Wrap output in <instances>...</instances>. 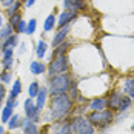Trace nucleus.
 <instances>
[{"label": "nucleus", "instance_id": "nucleus-1", "mask_svg": "<svg viewBox=\"0 0 134 134\" xmlns=\"http://www.w3.org/2000/svg\"><path fill=\"white\" fill-rule=\"evenodd\" d=\"M71 108H72V99H71L66 93L51 96V100H49L51 119H54V120H62V119H65L68 114L71 113Z\"/></svg>", "mask_w": 134, "mask_h": 134}, {"label": "nucleus", "instance_id": "nucleus-2", "mask_svg": "<svg viewBox=\"0 0 134 134\" xmlns=\"http://www.w3.org/2000/svg\"><path fill=\"white\" fill-rule=\"evenodd\" d=\"M48 91L51 96L54 94H65L71 88V79L69 76L65 74V72H60V74H54L49 79V83H48Z\"/></svg>", "mask_w": 134, "mask_h": 134}, {"label": "nucleus", "instance_id": "nucleus-3", "mask_svg": "<svg viewBox=\"0 0 134 134\" xmlns=\"http://www.w3.org/2000/svg\"><path fill=\"white\" fill-rule=\"evenodd\" d=\"M93 126H108L113 122V113L111 111H91L86 117Z\"/></svg>", "mask_w": 134, "mask_h": 134}, {"label": "nucleus", "instance_id": "nucleus-4", "mask_svg": "<svg viewBox=\"0 0 134 134\" xmlns=\"http://www.w3.org/2000/svg\"><path fill=\"white\" fill-rule=\"evenodd\" d=\"M71 133L72 134H94V126L86 117L76 116L71 120Z\"/></svg>", "mask_w": 134, "mask_h": 134}, {"label": "nucleus", "instance_id": "nucleus-5", "mask_svg": "<svg viewBox=\"0 0 134 134\" xmlns=\"http://www.w3.org/2000/svg\"><path fill=\"white\" fill-rule=\"evenodd\" d=\"M68 71V59L66 55H55L49 65V74H60V72H66Z\"/></svg>", "mask_w": 134, "mask_h": 134}, {"label": "nucleus", "instance_id": "nucleus-6", "mask_svg": "<svg viewBox=\"0 0 134 134\" xmlns=\"http://www.w3.org/2000/svg\"><path fill=\"white\" fill-rule=\"evenodd\" d=\"M23 108H25V116H26V119H29V120L34 122V123H37V122H39V113H40V111L36 108L34 100H32V99H26L25 103H23Z\"/></svg>", "mask_w": 134, "mask_h": 134}, {"label": "nucleus", "instance_id": "nucleus-7", "mask_svg": "<svg viewBox=\"0 0 134 134\" xmlns=\"http://www.w3.org/2000/svg\"><path fill=\"white\" fill-rule=\"evenodd\" d=\"M15 105H17V102H15V99H8V102H6V105H5V108L2 109V116H0V119H2V122L3 123H6V122L9 120V117L13 116V111L14 108H15Z\"/></svg>", "mask_w": 134, "mask_h": 134}, {"label": "nucleus", "instance_id": "nucleus-8", "mask_svg": "<svg viewBox=\"0 0 134 134\" xmlns=\"http://www.w3.org/2000/svg\"><path fill=\"white\" fill-rule=\"evenodd\" d=\"M76 14L77 13H72V11H63V13H60L59 22H57L59 28H63V26H66V25H69V23L76 19Z\"/></svg>", "mask_w": 134, "mask_h": 134}, {"label": "nucleus", "instance_id": "nucleus-9", "mask_svg": "<svg viewBox=\"0 0 134 134\" xmlns=\"http://www.w3.org/2000/svg\"><path fill=\"white\" fill-rule=\"evenodd\" d=\"M63 6L66 8V11L77 13L85 8V2L83 0H63Z\"/></svg>", "mask_w": 134, "mask_h": 134}, {"label": "nucleus", "instance_id": "nucleus-10", "mask_svg": "<svg viewBox=\"0 0 134 134\" xmlns=\"http://www.w3.org/2000/svg\"><path fill=\"white\" fill-rule=\"evenodd\" d=\"M54 134H72L71 133V122L59 120L54 125Z\"/></svg>", "mask_w": 134, "mask_h": 134}, {"label": "nucleus", "instance_id": "nucleus-11", "mask_svg": "<svg viewBox=\"0 0 134 134\" xmlns=\"http://www.w3.org/2000/svg\"><path fill=\"white\" fill-rule=\"evenodd\" d=\"M22 128H23V134H39V126L29 119H25V122L22 123Z\"/></svg>", "mask_w": 134, "mask_h": 134}, {"label": "nucleus", "instance_id": "nucleus-12", "mask_svg": "<svg viewBox=\"0 0 134 134\" xmlns=\"http://www.w3.org/2000/svg\"><path fill=\"white\" fill-rule=\"evenodd\" d=\"M120 99H122L120 93H113L109 96V99L107 100V107H109V109H116L117 111L119 103H120Z\"/></svg>", "mask_w": 134, "mask_h": 134}, {"label": "nucleus", "instance_id": "nucleus-13", "mask_svg": "<svg viewBox=\"0 0 134 134\" xmlns=\"http://www.w3.org/2000/svg\"><path fill=\"white\" fill-rule=\"evenodd\" d=\"M68 31H69V25H66V26H63V28L59 29V32L55 34V37H54V40H53L54 46H59L60 43H63V40H65V37H66V34H68Z\"/></svg>", "mask_w": 134, "mask_h": 134}, {"label": "nucleus", "instance_id": "nucleus-14", "mask_svg": "<svg viewBox=\"0 0 134 134\" xmlns=\"http://www.w3.org/2000/svg\"><path fill=\"white\" fill-rule=\"evenodd\" d=\"M46 96H48V90L46 88H40V91L37 94V102H36V108L39 111H42L45 103H46Z\"/></svg>", "mask_w": 134, "mask_h": 134}, {"label": "nucleus", "instance_id": "nucleus-15", "mask_svg": "<svg viewBox=\"0 0 134 134\" xmlns=\"http://www.w3.org/2000/svg\"><path fill=\"white\" fill-rule=\"evenodd\" d=\"M6 123H8V128H9V130H15V128H19V126H22L23 122H22V117H20L19 114H13Z\"/></svg>", "mask_w": 134, "mask_h": 134}, {"label": "nucleus", "instance_id": "nucleus-16", "mask_svg": "<svg viewBox=\"0 0 134 134\" xmlns=\"http://www.w3.org/2000/svg\"><path fill=\"white\" fill-rule=\"evenodd\" d=\"M105 108H107V99H103V97L94 99L93 102H91V109L93 111H102Z\"/></svg>", "mask_w": 134, "mask_h": 134}, {"label": "nucleus", "instance_id": "nucleus-17", "mask_svg": "<svg viewBox=\"0 0 134 134\" xmlns=\"http://www.w3.org/2000/svg\"><path fill=\"white\" fill-rule=\"evenodd\" d=\"M29 68H31V72H32L34 76L43 74V72L46 71V66H45V63H42V62H32Z\"/></svg>", "mask_w": 134, "mask_h": 134}, {"label": "nucleus", "instance_id": "nucleus-18", "mask_svg": "<svg viewBox=\"0 0 134 134\" xmlns=\"http://www.w3.org/2000/svg\"><path fill=\"white\" fill-rule=\"evenodd\" d=\"M17 43H19V36H17V34H13V36H9L8 39H5L2 48H3V49H6V48H14Z\"/></svg>", "mask_w": 134, "mask_h": 134}, {"label": "nucleus", "instance_id": "nucleus-19", "mask_svg": "<svg viewBox=\"0 0 134 134\" xmlns=\"http://www.w3.org/2000/svg\"><path fill=\"white\" fill-rule=\"evenodd\" d=\"M130 107H131V97H128V96H122L120 103H119V108H117V111L123 113V111H126V109H128Z\"/></svg>", "mask_w": 134, "mask_h": 134}, {"label": "nucleus", "instance_id": "nucleus-20", "mask_svg": "<svg viewBox=\"0 0 134 134\" xmlns=\"http://www.w3.org/2000/svg\"><path fill=\"white\" fill-rule=\"evenodd\" d=\"M9 36H13V26L11 25H5V26L0 28V39L2 40L8 39Z\"/></svg>", "mask_w": 134, "mask_h": 134}, {"label": "nucleus", "instance_id": "nucleus-21", "mask_svg": "<svg viewBox=\"0 0 134 134\" xmlns=\"http://www.w3.org/2000/svg\"><path fill=\"white\" fill-rule=\"evenodd\" d=\"M39 91H40V85H39L37 82H32V83L29 85V90H28V93H29V97H31V99L37 97Z\"/></svg>", "mask_w": 134, "mask_h": 134}, {"label": "nucleus", "instance_id": "nucleus-22", "mask_svg": "<svg viewBox=\"0 0 134 134\" xmlns=\"http://www.w3.org/2000/svg\"><path fill=\"white\" fill-rule=\"evenodd\" d=\"M20 91H22V83H20V80H15L13 85V90H11V93H9V97L11 99H15L19 94H20Z\"/></svg>", "mask_w": 134, "mask_h": 134}, {"label": "nucleus", "instance_id": "nucleus-23", "mask_svg": "<svg viewBox=\"0 0 134 134\" xmlns=\"http://www.w3.org/2000/svg\"><path fill=\"white\" fill-rule=\"evenodd\" d=\"M55 25V17H54L53 14H49L48 17H46V20H45V25H43V29L45 31H51Z\"/></svg>", "mask_w": 134, "mask_h": 134}, {"label": "nucleus", "instance_id": "nucleus-24", "mask_svg": "<svg viewBox=\"0 0 134 134\" xmlns=\"http://www.w3.org/2000/svg\"><path fill=\"white\" fill-rule=\"evenodd\" d=\"M46 43L43 40H40V42H37V49H36V53H37V57L39 59H42L43 55H45V53H46Z\"/></svg>", "mask_w": 134, "mask_h": 134}, {"label": "nucleus", "instance_id": "nucleus-25", "mask_svg": "<svg viewBox=\"0 0 134 134\" xmlns=\"http://www.w3.org/2000/svg\"><path fill=\"white\" fill-rule=\"evenodd\" d=\"M19 8H20V2H17V0H15V2H14L11 6H8V11H6V13H8V15L11 17L13 14L19 13Z\"/></svg>", "mask_w": 134, "mask_h": 134}, {"label": "nucleus", "instance_id": "nucleus-26", "mask_svg": "<svg viewBox=\"0 0 134 134\" xmlns=\"http://www.w3.org/2000/svg\"><path fill=\"white\" fill-rule=\"evenodd\" d=\"M20 20H22L20 14H19V13H15V14H13V15L9 17V25H11L13 28H15V26H17V23H19Z\"/></svg>", "mask_w": 134, "mask_h": 134}, {"label": "nucleus", "instance_id": "nucleus-27", "mask_svg": "<svg viewBox=\"0 0 134 134\" xmlns=\"http://www.w3.org/2000/svg\"><path fill=\"white\" fill-rule=\"evenodd\" d=\"M36 19H31L29 22L26 23V34H32L34 31H36Z\"/></svg>", "mask_w": 134, "mask_h": 134}, {"label": "nucleus", "instance_id": "nucleus-28", "mask_svg": "<svg viewBox=\"0 0 134 134\" xmlns=\"http://www.w3.org/2000/svg\"><path fill=\"white\" fill-rule=\"evenodd\" d=\"M66 48H68V43H60V45L57 46V49L54 51V54H55V55H63L65 51H66Z\"/></svg>", "mask_w": 134, "mask_h": 134}, {"label": "nucleus", "instance_id": "nucleus-29", "mask_svg": "<svg viewBox=\"0 0 134 134\" xmlns=\"http://www.w3.org/2000/svg\"><path fill=\"white\" fill-rule=\"evenodd\" d=\"M15 31H17V34H20V32H26V23H25L23 20H20V22L17 23V26H15Z\"/></svg>", "mask_w": 134, "mask_h": 134}, {"label": "nucleus", "instance_id": "nucleus-30", "mask_svg": "<svg viewBox=\"0 0 134 134\" xmlns=\"http://www.w3.org/2000/svg\"><path fill=\"white\" fill-rule=\"evenodd\" d=\"M14 63V57H8V59H3V68L5 69H11Z\"/></svg>", "mask_w": 134, "mask_h": 134}, {"label": "nucleus", "instance_id": "nucleus-31", "mask_svg": "<svg viewBox=\"0 0 134 134\" xmlns=\"http://www.w3.org/2000/svg\"><path fill=\"white\" fill-rule=\"evenodd\" d=\"M134 86V79H128V80L125 82V85H123V91L125 93H130V90Z\"/></svg>", "mask_w": 134, "mask_h": 134}, {"label": "nucleus", "instance_id": "nucleus-32", "mask_svg": "<svg viewBox=\"0 0 134 134\" xmlns=\"http://www.w3.org/2000/svg\"><path fill=\"white\" fill-rule=\"evenodd\" d=\"M9 80H11V74H9V72H2V74H0V82L8 83Z\"/></svg>", "mask_w": 134, "mask_h": 134}, {"label": "nucleus", "instance_id": "nucleus-33", "mask_svg": "<svg viewBox=\"0 0 134 134\" xmlns=\"http://www.w3.org/2000/svg\"><path fill=\"white\" fill-rule=\"evenodd\" d=\"M8 57H14L13 48H6V49H3V59H8Z\"/></svg>", "mask_w": 134, "mask_h": 134}, {"label": "nucleus", "instance_id": "nucleus-34", "mask_svg": "<svg viewBox=\"0 0 134 134\" xmlns=\"http://www.w3.org/2000/svg\"><path fill=\"white\" fill-rule=\"evenodd\" d=\"M14 2H15V0H0V3H2L3 6H11Z\"/></svg>", "mask_w": 134, "mask_h": 134}, {"label": "nucleus", "instance_id": "nucleus-35", "mask_svg": "<svg viewBox=\"0 0 134 134\" xmlns=\"http://www.w3.org/2000/svg\"><path fill=\"white\" fill-rule=\"evenodd\" d=\"M3 99H5V86L0 85V105H2V102H3Z\"/></svg>", "mask_w": 134, "mask_h": 134}, {"label": "nucleus", "instance_id": "nucleus-36", "mask_svg": "<svg viewBox=\"0 0 134 134\" xmlns=\"http://www.w3.org/2000/svg\"><path fill=\"white\" fill-rule=\"evenodd\" d=\"M128 94H130V97H131V99H134V86L130 90V93H128Z\"/></svg>", "mask_w": 134, "mask_h": 134}, {"label": "nucleus", "instance_id": "nucleus-37", "mask_svg": "<svg viewBox=\"0 0 134 134\" xmlns=\"http://www.w3.org/2000/svg\"><path fill=\"white\" fill-rule=\"evenodd\" d=\"M31 5H34V0H26V6H31Z\"/></svg>", "mask_w": 134, "mask_h": 134}, {"label": "nucleus", "instance_id": "nucleus-38", "mask_svg": "<svg viewBox=\"0 0 134 134\" xmlns=\"http://www.w3.org/2000/svg\"><path fill=\"white\" fill-rule=\"evenodd\" d=\"M0 134H5V128H3L2 125H0Z\"/></svg>", "mask_w": 134, "mask_h": 134}]
</instances>
